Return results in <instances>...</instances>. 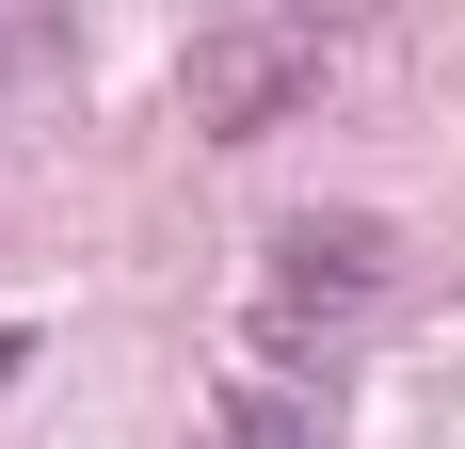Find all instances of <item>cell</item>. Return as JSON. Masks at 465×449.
Segmentation results:
<instances>
[{"mask_svg": "<svg viewBox=\"0 0 465 449\" xmlns=\"http://www.w3.org/2000/svg\"><path fill=\"white\" fill-rule=\"evenodd\" d=\"M289 81H322V33H241V48H193V113H209V129H273V96Z\"/></svg>", "mask_w": 465, "mask_h": 449, "instance_id": "6da1fadb", "label": "cell"}]
</instances>
